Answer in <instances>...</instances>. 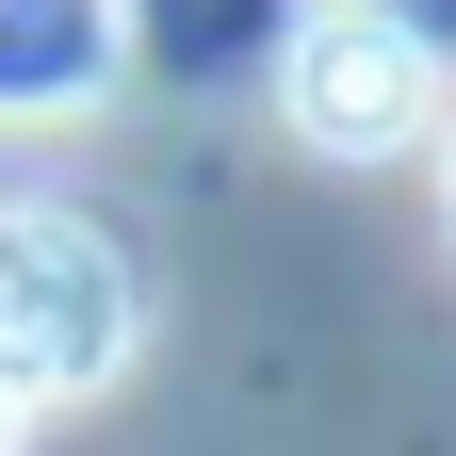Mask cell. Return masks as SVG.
<instances>
[{
  "label": "cell",
  "instance_id": "6da1fadb",
  "mask_svg": "<svg viewBox=\"0 0 456 456\" xmlns=\"http://www.w3.org/2000/svg\"><path fill=\"white\" fill-rule=\"evenodd\" d=\"M147 342V277L98 212H0V391L17 408H82V391L131 375Z\"/></svg>",
  "mask_w": 456,
  "mask_h": 456
},
{
  "label": "cell",
  "instance_id": "7a4b0ae2",
  "mask_svg": "<svg viewBox=\"0 0 456 456\" xmlns=\"http://www.w3.org/2000/svg\"><path fill=\"white\" fill-rule=\"evenodd\" d=\"M277 98H294V131L326 163H391L440 114V49H424L408 0H310L294 49H277Z\"/></svg>",
  "mask_w": 456,
  "mask_h": 456
},
{
  "label": "cell",
  "instance_id": "3957f363",
  "mask_svg": "<svg viewBox=\"0 0 456 456\" xmlns=\"http://www.w3.org/2000/svg\"><path fill=\"white\" fill-rule=\"evenodd\" d=\"M114 0H0V98H82L114 66Z\"/></svg>",
  "mask_w": 456,
  "mask_h": 456
},
{
  "label": "cell",
  "instance_id": "277c9868",
  "mask_svg": "<svg viewBox=\"0 0 456 456\" xmlns=\"http://www.w3.org/2000/svg\"><path fill=\"white\" fill-rule=\"evenodd\" d=\"M131 17H147L163 49H196V66H212V17H294V0H131Z\"/></svg>",
  "mask_w": 456,
  "mask_h": 456
},
{
  "label": "cell",
  "instance_id": "5b68a950",
  "mask_svg": "<svg viewBox=\"0 0 456 456\" xmlns=\"http://www.w3.org/2000/svg\"><path fill=\"white\" fill-rule=\"evenodd\" d=\"M0 456H33V408H17V391H0Z\"/></svg>",
  "mask_w": 456,
  "mask_h": 456
},
{
  "label": "cell",
  "instance_id": "8992f818",
  "mask_svg": "<svg viewBox=\"0 0 456 456\" xmlns=\"http://www.w3.org/2000/svg\"><path fill=\"white\" fill-rule=\"evenodd\" d=\"M440 228H456V147H440Z\"/></svg>",
  "mask_w": 456,
  "mask_h": 456
}]
</instances>
